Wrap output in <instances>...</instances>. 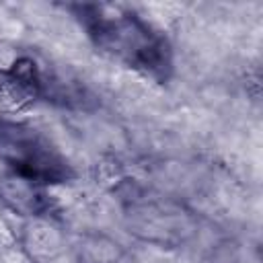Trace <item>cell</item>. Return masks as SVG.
<instances>
[{
	"mask_svg": "<svg viewBox=\"0 0 263 263\" xmlns=\"http://www.w3.org/2000/svg\"><path fill=\"white\" fill-rule=\"evenodd\" d=\"M68 8L101 53L160 84L173 76L175 62L168 37L134 8L97 2L70 4Z\"/></svg>",
	"mask_w": 263,
	"mask_h": 263,
	"instance_id": "6da1fadb",
	"label": "cell"
},
{
	"mask_svg": "<svg viewBox=\"0 0 263 263\" xmlns=\"http://www.w3.org/2000/svg\"><path fill=\"white\" fill-rule=\"evenodd\" d=\"M0 162L33 187L64 183L72 177L68 160L35 127L0 117Z\"/></svg>",
	"mask_w": 263,
	"mask_h": 263,
	"instance_id": "7a4b0ae2",
	"label": "cell"
},
{
	"mask_svg": "<svg viewBox=\"0 0 263 263\" xmlns=\"http://www.w3.org/2000/svg\"><path fill=\"white\" fill-rule=\"evenodd\" d=\"M121 197L129 230L146 242L175 247L185 242L195 230L193 214L173 199L142 187H129Z\"/></svg>",
	"mask_w": 263,
	"mask_h": 263,
	"instance_id": "3957f363",
	"label": "cell"
},
{
	"mask_svg": "<svg viewBox=\"0 0 263 263\" xmlns=\"http://www.w3.org/2000/svg\"><path fill=\"white\" fill-rule=\"evenodd\" d=\"M8 76L21 86H25L33 97H39L43 101H58L62 105H82L84 101V92H80L76 84L66 82L62 76L53 74L49 68L41 66L35 58L29 55L16 58L8 70Z\"/></svg>",
	"mask_w": 263,
	"mask_h": 263,
	"instance_id": "277c9868",
	"label": "cell"
}]
</instances>
